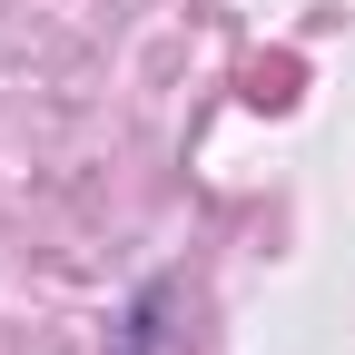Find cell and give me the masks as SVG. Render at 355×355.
I'll use <instances>...</instances> for the list:
<instances>
[{
	"label": "cell",
	"mask_w": 355,
	"mask_h": 355,
	"mask_svg": "<svg viewBox=\"0 0 355 355\" xmlns=\"http://www.w3.org/2000/svg\"><path fill=\"white\" fill-rule=\"evenodd\" d=\"M247 99H257V109H286V99H296V60H257V69H247Z\"/></svg>",
	"instance_id": "obj_1"
}]
</instances>
